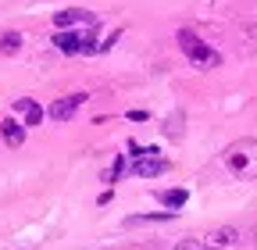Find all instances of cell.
<instances>
[{"instance_id":"obj_15","label":"cell","mask_w":257,"mask_h":250,"mask_svg":"<svg viewBox=\"0 0 257 250\" xmlns=\"http://www.w3.org/2000/svg\"><path fill=\"white\" fill-rule=\"evenodd\" d=\"M128 121H147V111H128Z\"/></svg>"},{"instance_id":"obj_7","label":"cell","mask_w":257,"mask_h":250,"mask_svg":"<svg viewBox=\"0 0 257 250\" xmlns=\"http://www.w3.org/2000/svg\"><path fill=\"white\" fill-rule=\"evenodd\" d=\"M0 140H4L8 150H18V147L25 143V121H18V118H4V121H0Z\"/></svg>"},{"instance_id":"obj_12","label":"cell","mask_w":257,"mask_h":250,"mask_svg":"<svg viewBox=\"0 0 257 250\" xmlns=\"http://www.w3.org/2000/svg\"><path fill=\"white\" fill-rule=\"evenodd\" d=\"M175 250H218V246H211L207 239H179Z\"/></svg>"},{"instance_id":"obj_10","label":"cell","mask_w":257,"mask_h":250,"mask_svg":"<svg viewBox=\"0 0 257 250\" xmlns=\"http://www.w3.org/2000/svg\"><path fill=\"white\" fill-rule=\"evenodd\" d=\"M175 211H157V214H133L125 218V225H147V222H172Z\"/></svg>"},{"instance_id":"obj_11","label":"cell","mask_w":257,"mask_h":250,"mask_svg":"<svg viewBox=\"0 0 257 250\" xmlns=\"http://www.w3.org/2000/svg\"><path fill=\"white\" fill-rule=\"evenodd\" d=\"M0 50H4V54H18L22 50V33H4V36H0Z\"/></svg>"},{"instance_id":"obj_8","label":"cell","mask_w":257,"mask_h":250,"mask_svg":"<svg viewBox=\"0 0 257 250\" xmlns=\"http://www.w3.org/2000/svg\"><path fill=\"white\" fill-rule=\"evenodd\" d=\"M15 114H22V121H25V129L29 125H40L43 121V107L36 104V100H29V97H22V100H15Z\"/></svg>"},{"instance_id":"obj_3","label":"cell","mask_w":257,"mask_h":250,"mask_svg":"<svg viewBox=\"0 0 257 250\" xmlns=\"http://www.w3.org/2000/svg\"><path fill=\"white\" fill-rule=\"evenodd\" d=\"M96 29H57L50 43L61 54H96Z\"/></svg>"},{"instance_id":"obj_2","label":"cell","mask_w":257,"mask_h":250,"mask_svg":"<svg viewBox=\"0 0 257 250\" xmlns=\"http://www.w3.org/2000/svg\"><path fill=\"white\" fill-rule=\"evenodd\" d=\"M175 40H179V50L186 54V61H189L193 68L211 72V68H218V65H221V54H218L214 47H207L197 33H193V29H179Z\"/></svg>"},{"instance_id":"obj_4","label":"cell","mask_w":257,"mask_h":250,"mask_svg":"<svg viewBox=\"0 0 257 250\" xmlns=\"http://www.w3.org/2000/svg\"><path fill=\"white\" fill-rule=\"evenodd\" d=\"M128 150H133V175L140 179H157V175H165L168 172V161H165V154H161L157 147H136V143H128Z\"/></svg>"},{"instance_id":"obj_9","label":"cell","mask_w":257,"mask_h":250,"mask_svg":"<svg viewBox=\"0 0 257 250\" xmlns=\"http://www.w3.org/2000/svg\"><path fill=\"white\" fill-rule=\"evenodd\" d=\"M204 239H207L211 246H218V250H221V246H232V243L239 239V232H236V229H229V225H225V229H214V232H207Z\"/></svg>"},{"instance_id":"obj_13","label":"cell","mask_w":257,"mask_h":250,"mask_svg":"<svg viewBox=\"0 0 257 250\" xmlns=\"http://www.w3.org/2000/svg\"><path fill=\"white\" fill-rule=\"evenodd\" d=\"M186 190H172V193H161V200H165V207H182L186 204Z\"/></svg>"},{"instance_id":"obj_1","label":"cell","mask_w":257,"mask_h":250,"mask_svg":"<svg viewBox=\"0 0 257 250\" xmlns=\"http://www.w3.org/2000/svg\"><path fill=\"white\" fill-rule=\"evenodd\" d=\"M221 165L232 179L239 182H250L257 179V136H243L236 143H229L221 150Z\"/></svg>"},{"instance_id":"obj_14","label":"cell","mask_w":257,"mask_h":250,"mask_svg":"<svg viewBox=\"0 0 257 250\" xmlns=\"http://www.w3.org/2000/svg\"><path fill=\"white\" fill-rule=\"evenodd\" d=\"M121 172H125V158H118V161H114V168L107 172V182H118V175H121Z\"/></svg>"},{"instance_id":"obj_5","label":"cell","mask_w":257,"mask_h":250,"mask_svg":"<svg viewBox=\"0 0 257 250\" xmlns=\"http://www.w3.org/2000/svg\"><path fill=\"white\" fill-rule=\"evenodd\" d=\"M86 100H89L86 93H64V97H57V100L47 107V118H50V121H68V118L79 114V107H82Z\"/></svg>"},{"instance_id":"obj_6","label":"cell","mask_w":257,"mask_h":250,"mask_svg":"<svg viewBox=\"0 0 257 250\" xmlns=\"http://www.w3.org/2000/svg\"><path fill=\"white\" fill-rule=\"evenodd\" d=\"M96 29V15L82 11V8H64L54 15V29Z\"/></svg>"}]
</instances>
